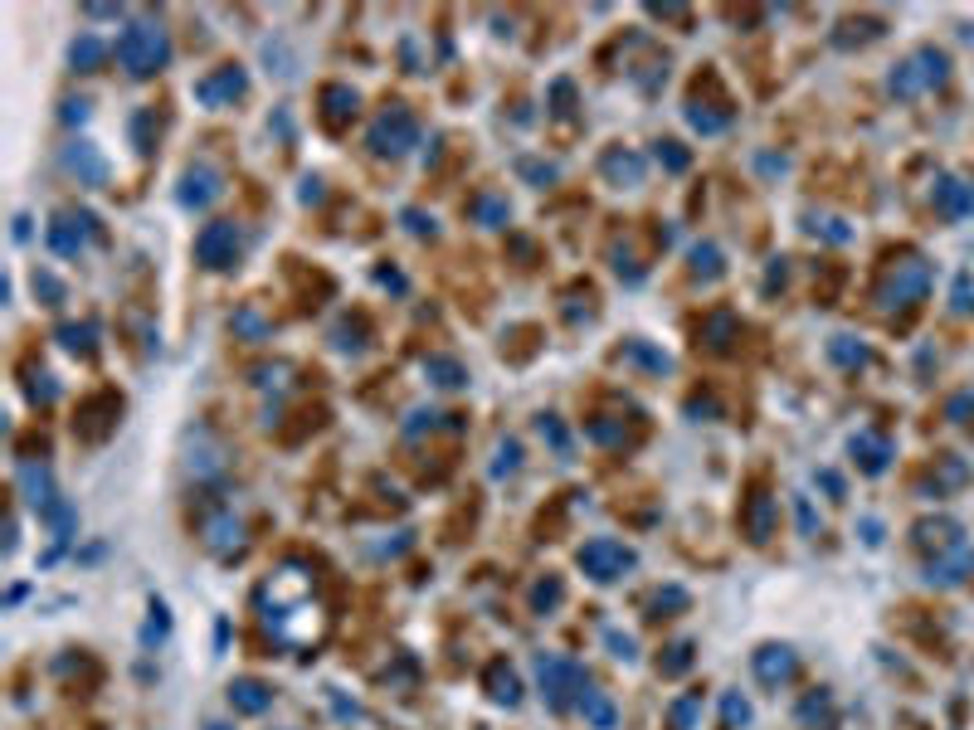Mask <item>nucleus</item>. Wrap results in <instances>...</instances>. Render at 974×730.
Here are the masks:
<instances>
[{
    "mask_svg": "<svg viewBox=\"0 0 974 730\" xmlns=\"http://www.w3.org/2000/svg\"><path fill=\"white\" fill-rule=\"evenodd\" d=\"M229 706L239 716H263L273 706V687L259 682V677H239V682H229Z\"/></svg>",
    "mask_w": 974,
    "mask_h": 730,
    "instance_id": "13",
    "label": "nucleus"
},
{
    "mask_svg": "<svg viewBox=\"0 0 974 730\" xmlns=\"http://www.w3.org/2000/svg\"><path fill=\"white\" fill-rule=\"evenodd\" d=\"M205 541L210 546L220 550V546H229V541H239V521L234 516H220V521H210V531H205Z\"/></svg>",
    "mask_w": 974,
    "mask_h": 730,
    "instance_id": "31",
    "label": "nucleus"
},
{
    "mask_svg": "<svg viewBox=\"0 0 974 730\" xmlns=\"http://www.w3.org/2000/svg\"><path fill=\"white\" fill-rule=\"evenodd\" d=\"M20 482H25V492H30V507H39V511L54 507V487H49V473H44V468H25Z\"/></svg>",
    "mask_w": 974,
    "mask_h": 730,
    "instance_id": "24",
    "label": "nucleus"
},
{
    "mask_svg": "<svg viewBox=\"0 0 974 730\" xmlns=\"http://www.w3.org/2000/svg\"><path fill=\"white\" fill-rule=\"evenodd\" d=\"M926 292H931V263L921 254L892 258L877 278V302L882 307H921Z\"/></svg>",
    "mask_w": 974,
    "mask_h": 730,
    "instance_id": "2",
    "label": "nucleus"
},
{
    "mask_svg": "<svg viewBox=\"0 0 974 730\" xmlns=\"http://www.w3.org/2000/svg\"><path fill=\"white\" fill-rule=\"evenodd\" d=\"M483 682H487V696L502 701V706H517V701H522V682H517V672L507 667V657H492V662H487Z\"/></svg>",
    "mask_w": 974,
    "mask_h": 730,
    "instance_id": "15",
    "label": "nucleus"
},
{
    "mask_svg": "<svg viewBox=\"0 0 974 730\" xmlns=\"http://www.w3.org/2000/svg\"><path fill=\"white\" fill-rule=\"evenodd\" d=\"M721 711H726V726H746V721H750V706L736 692L726 696V706H721Z\"/></svg>",
    "mask_w": 974,
    "mask_h": 730,
    "instance_id": "34",
    "label": "nucleus"
},
{
    "mask_svg": "<svg viewBox=\"0 0 974 730\" xmlns=\"http://www.w3.org/2000/svg\"><path fill=\"white\" fill-rule=\"evenodd\" d=\"M799 672V657L789 653L785 643H765L760 653H755V677L765 682V687H780V682H789Z\"/></svg>",
    "mask_w": 974,
    "mask_h": 730,
    "instance_id": "11",
    "label": "nucleus"
},
{
    "mask_svg": "<svg viewBox=\"0 0 974 730\" xmlns=\"http://www.w3.org/2000/svg\"><path fill=\"white\" fill-rule=\"evenodd\" d=\"M634 565H638V555L624 546V541H614V536H595V541L580 546V570H585L595 584L624 580Z\"/></svg>",
    "mask_w": 974,
    "mask_h": 730,
    "instance_id": "4",
    "label": "nucleus"
},
{
    "mask_svg": "<svg viewBox=\"0 0 974 730\" xmlns=\"http://www.w3.org/2000/svg\"><path fill=\"white\" fill-rule=\"evenodd\" d=\"M259 609H263V623L273 628V638L288 643V648H312L322 638V628H327V614L312 599V575L293 570V565L263 580Z\"/></svg>",
    "mask_w": 974,
    "mask_h": 730,
    "instance_id": "1",
    "label": "nucleus"
},
{
    "mask_svg": "<svg viewBox=\"0 0 974 730\" xmlns=\"http://www.w3.org/2000/svg\"><path fill=\"white\" fill-rule=\"evenodd\" d=\"M117 59H122V69L132 73V78H151V73L166 69V59H171V39H166L161 25L142 20V25H132L127 35L117 39Z\"/></svg>",
    "mask_w": 974,
    "mask_h": 730,
    "instance_id": "3",
    "label": "nucleus"
},
{
    "mask_svg": "<svg viewBox=\"0 0 974 730\" xmlns=\"http://www.w3.org/2000/svg\"><path fill=\"white\" fill-rule=\"evenodd\" d=\"M424 370H429V380H434V385H444V390H458V385H468V370H463L458 361H449V356H429V365H424Z\"/></svg>",
    "mask_w": 974,
    "mask_h": 730,
    "instance_id": "23",
    "label": "nucleus"
},
{
    "mask_svg": "<svg viewBox=\"0 0 974 730\" xmlns=\"http://www.w3.org/2000/svg\"><path fill=\"white\" fill-rule=\"evenodd\" d=\"M205 730H229V726H205Z\"/></svg>",
    "mask_w": 974,
    "mask_h": 730,
    "instance_id": "36",
    "label": "nucleus"
},
{
    "mask_svg": "<svg viewBox=\"0 0 974 730\" xmlns=\"http://www.w3.org/2000/svg\"><path fill=\"white\" fill-rule=\"evenodd\" d=\"M936 205H940V215H945V219L970 215V210H974V185H965V181H940L936 185Z\"/></svg>",
    "mask_w": 974,
    "mask_h": 730,
    "instance_id": "20",
    "label": "nucleus"
},
{
    "mask_svg": "<svg viewBox=\"0 0 974 730\" xmlns=\"http://www.w3.org/2000/svg\"><path fill=\"white\" fill-rule=\"evenodd\" d=\"M668 609H687V589H677V584L658 589V594H653V614H648V619H673Z\"/></svg>",
    "mask_w": 974,
    "mask_h": 730,
    "instance_id": "29",
    "label": "nucleus"
},
{
    "mask_svg": "<svg viewBox=\"0 0 974 730\" xmlns=\"http://www.w3.org/2000/svg\"><path fill=\"white\" fill-rule=\"evenodd\" d=\"M220 195V176L210 171V166H190L186 171V190H181V200L186 205H210Z\"/></svg>",
    "mask_w": 974,
    "mask_h": 730,
    "instance_id": "21",
    "label": "nucleus"
},
{
    "mask_svg": "<svg viewBox=\"0 0 974 730\" xmlns=\"http://www.w3.org/2000/svg\"><path fill=\"white\" fill-rule=\"evenodd\" d=\"M955 307H960V312H974V278L970 273L955 283Z\"/></svg>",
    "mask_w": 974,
    "mask_h": 730,
    "instance_id": "35",
    "label": "nucleus"
},
{
    "mask_svg": "<svg viewBox=\"0 0 974 730\" xmlns=\"http://www.w3.org/2000/svg\"><path fill=\"white\" fill-rule=\"evenodd\" d=\"M945 83V54L940 49H916L897 73H892V93L901 98H916V93H926V88H936Z\"/></svg>",
    "mask_w": 974,
    "mask_h": 730,
    "instance_id": "7",
    "label": "nucleus"
},
{
    "mask_svg": "<svg viewBox=\"0 0 974 730\" xmlns=\"http://www.w3.org/2000/svg\"><path fill=\"white\" fill-rule=\"evenodd\" d=\"M828 356H833V361H838V365H848V370H853V365H862V361H867V351H862V346H853V336H833V346H828Z\"/></svg>",
    "mask_w": 974,
    "mask_h": 730,
    "instance_id": "30",
    "label": "nucleus"
},
{
    "mask_svg": "<svg viewBox=\"0 0 974 730\" xmlns=\"http://www.w3.org/2000/svg\"><path fill=\"white\" fill-rule=\"evenodd\" d=\"M74 64H83V73H93L98 64H103V44H98V39H83V44H74Z\"/></svg>",
    "mask_w": 974,
    "mask_h": 730,
    "instance_id": "32",
    "label": "nucleus"
},
{
    "mask_svg": "<svg viewBox=\"0 0 974 730\" xmlns=\"http://www.w3.org/2000/svg\"><path fill=\"white\" fill-rule=\"evenodd\" d=\"M692 653H697L692 643H673L668 657H658V672H663V677H682V672L692 667Z\"/></svg>",
    "mask_w": 974,
    "mask_h": 730,
    "instance_id": "28",
    "label": "nucleus"
},
{
    "mask_svg": "<svg viewBox=\"0 0 974 730\" xmlns=\"http://www.w3.org/2000/svg\"><path fill=\"white\" fill-rule=\"evenodd\" d=\"M853 458L862 463V473H887V463H892V443L877 434H858L853 438Z\"/></svg>",
    "mask_w": 974,
    "mask_h": 730,
    "instance_id": "18",
    "label": "nucleus"
},
{
    "mask_svg": "<svg viewBox=\"0 0 974 730\" xmlns=\"http://www.w3.org/2000/svg\"><path fill=\"white\" fill-rule=\"evenodd\" d=\"M83 224H88V219H83ZM83 224L74 229V215H59L54 224H49V244H54L64 258H74L78 249H83Z\"/></svg>",
    "mask_w": 974,
    "mask_h": 730,
    "instance_id": "22",
    "label": "nucleus"
},
{
    "mask_svg": "<svg viewBox=\"0 0 974 730\" xmlns=\"http://www.w3.org/2000/svg\"><path fill=\"white\" fill-rule=\"evenodd\" d=\"M346 117H356V93L341 88V83H327V88H322V122H327L332 132H341Z\"/></svg>",
    "mask_w": 974,
    "mask_h": 730,
    "instance_id": "17",
    "label": "nucleus"
},
{
    "mask_svg": "<svg viewBox=\"0 0 974 730\" xmlns=\"http://www.w3.org/2000/svg\"><path fill=\"white\" fill-rule=\"evenodd\" d=\"M239 229L229 224V219H215V224H205L200 229V239H195V258L205 263V268H234L239 263Z\"/></svg>",
    "mask_w": 974,
    "mask_h": 730,
    "instance_id": "9",
    "label": "nucleus"
},
{
    "mask_svg": "<svg viewBox=\"0 0 974 730\" xmlns=\"http://www.w3.org/2000/svg\"><path fill=\"white\" fill-rule=\"evenodd\" d=\"M775 516H780V507H775L770 492H750L746 502H741V526H746V536L755 541V546L775 531Z\"/></svg>",
    "mask_w": 974,
    "mask_h": 730,
    "instance_id": "12",
    "label": "nucleus"
},
{
    "mask_svg": "<svg viewBox=\"0 0 974 730\" xmlns=\"http://www.w3.org/2000/svg\"><path fill=\"white\" fill-rule=\"evenodd\" d=\"M64 166L74 171V176H83L88 185H103L108 181V161L93 151L88 142H78V146H69V156H64Z\"/></svg>",
    "mask_w": 974,
    "mask_h": 730,
    "instance_id": "19",
    "label": "nucleus"
},
{
    "mask_svg": "<svg viewBox=\"0 0 974 730\" xmlns=\"http://www.w3.org/2000/svg\"><path fill=\"white\" fill-rule=\"evenodd\" d=\"M59 341H64V351H74V356H83V361L98 351V346H93V327H88V322H83V327H59Z\"/></svg>",
    "mask_w": 974,
    "mask_h": 730,
    "instance_id": "26",
    "label": "nucleus"
},
{
    "mask_svg": "<svg viewBox=\"0 0 974 730\" xmlns=\"http://www.w3.org/2000/svg\"><path fill=\"white\" fill-rule=\"evenodd\" d=\"M117 414H122V395H113V390H98L93 400H83V409H78L74 434L83 438V443H103V438L117 429Z\"/></svg>",
    "mask_w": 974,
    "mask_h": 730,
    "instance_id": "8",
    "label": "nucleus"
},
{
    "mask_svg": "<svg viewBox=\"0 0 974 730\" xmlns=\"http://www.w3.org/2000/svg\"><path fill=\"white\" fill-rule=\"evenodd\" d=\"M536 672H541V696H546V706L551 711H565L570 706V696H580L590 682H585V672L575 667V662H565L556 653H541L536 657Z\"/></svg>",
    "mask_w": 974,
    "mask_h": 730,
    "instance_id": "5",
    "label": "nucleus"
},
{
    "mask_svg": "<svg viewBox=\"0 0 974 730\" xmlns=\"http://www.w3.org/2000/svg\"><path fill=\"white\" fill-rule=\"evenodd\" d=\"M561 594H565V589H561V580H541V584H536V594H531V599H536V609H556V604H561Z\"/></svg>",
    "mask_w": 974,
    "mask_h": 730,
    "instance_id": "33",
    "label": "nucleus"
},
{
    "mask_svg": "<svg viewBox=\"0 0 974 730\" xmlns=\"http://www.w3.org/2000/svg\"><path fill=\"white\" fill-rule=\"evenodd\" d=\"M970 570H974V550L960 541L955 550H940L936 560H931V575H926V580L931 584H960Z\"/></svg>",
    "mask_w": 974,
    "mask_h": 730,
    "instance_id": "14",
    "label": "nucleus"
},
{
    "mask_svg": "<svg viewBox=\"0 0 974 730\" xmlns=\"http://www.w3.org/2000/svg\"><path fill=\"white\" fill-rule=\"evenodd\" d=\"M244 88H249L244 69H239V64H225L220 73H210V78H200V83H195V98H200V103H210V108H220V103L244 98Z\"/></svg>",
    "mask_w": 974,
    "mask_h": 730,
    "instance_id": "10",
    "label": "nucleus"
},
{
    "mask_svg": "<svg viewBox=\"0 0 974 730\" xmlns=\"http://www.w3.org/2000/svg\"><path fill=\"white\" fill-rule=\"evenodd\" d=\"M580 711H585V716H590V721H595L600 730L614 726V706H609V701H604L595 687H585V692H580Z\"/></svg>",
    "mask_w": 974,
    "mask_h": 730,
    "instance_id": "25",
    "label": "nucleus"
},
{
    "mask_svg": "<svg viewBox=\"0 0 974 730\" xmlns=\"http://www.w3.org/2000/svg\"><path fill=\"white\" fill-rule=\"evenodd\" d=\"M414 137H419L414 112L405 108V103H390L371 127V151H380V156H400V151H410L414 146Z\"/></svg>",
    "mask_w": 974,
    "mask_h": 730,
    "instance_id": "6",
    "label": "nucleus"
},
{
    "mask_svg": "<svg viewBox=\"0 0 974 730\" xmlns=\"http://www.w3.org/2000/svg\"><path fill=\"white\" fill-rule=\"evenodd\" d=\"M731 336H736V317L726 312V307H716L702 317V327H697V346H707V351H726L731 346Z\"/></svg>",
    "mask_w": 974,
    "mask_h": 730,
    "instance_id": "16",
    "label": "nucleus"
},
{
    "mask_svg": "<svg viewBox=\"0 0 974 730\" xmlns=\"http://www.w3.org/2000/svg\"><path fill=\"white\" fill-rule=\"evenodd\" d=\"M702 711V692H687L682 701H673L668 706V726L673 730H692V716Z\"/></svg>",
    "mask_w": 974,
    "mask_h": 730,
    "instance_id": "27",
    "label": "nucleus"
}]
</instances>
